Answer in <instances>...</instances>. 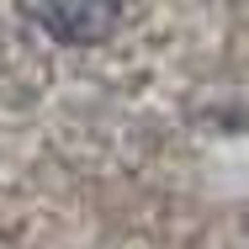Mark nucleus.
<instances>
[{
    "instance_id": "f257e3e1",
    "label": "nucleus",
    "mask_w": 249,
    "mask_h": 249,
    "mask_svg": "<svg viewBox=\"0 0 249 249\" xmlns=\"http://www.w3.org/2000/svg\"><path fill=\"white\" fill-rule=\"evenodd\" d=\"M32 27H43L48 37L58 43H69V48H80V43H106L111 32H117V21H122V5H27L21 11Z\"/></svg>"
}]
</instances>
